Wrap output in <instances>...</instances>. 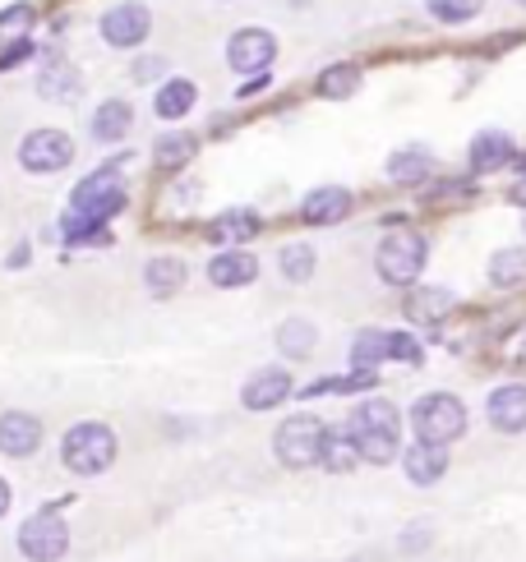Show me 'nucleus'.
Masks as SVG:
<instances>
[{
	"label": "nucleus",
	"instance_id": "f257e3e1",
	"mask_svg": "<svg viewBox=\"0 0 526 562\" xmlns=\"http://www.w3.org/2000/svg\"><path fill=\"white\" fill-rule=\"evenodd\" d=\"M398 429H402L398 406H392V401H379V397L361 401V406L351 411V424H346L361 461H375V466H388L398 457Z\"/></svg>",
	"mask_w": 526,
	"mask_h": 562
},
{
	"label": "nucleus",
	"instance_id": "f03ea898",
	"mask_svg": "<svg viewBox=\"0 0 526 562\" xmlns=\"http://www.w3.org/2000/svg\"><path fill=\"white\" fill-rule=\"evenodd\" d=\"M70 236H83L88 227H102L106 217H116L125 208V185H121V175L116 171H98V175H88L75 185L70 194Z\"/></svg>",
	"mask_w": 526,
	"mask_h": 562
},
{
	"label": "nucleus",
	"instance_id": "7ed1b4c3",
	"mask_svg": "<svg viewBox=\"0 0 526 562\" xmlns=\"http://www.w3.org/2000/svg\"><path fill=\"white\" fill-rule=\"evenodd\" d=\"M60 457H65V466H70L75 475H102V470L116 461V434L106 429V424H98V420L75 424V429L65 434V443H60Z\"/></svg>",
	"mask_w": 526,
	"mask_h": 562
},
{
	"label": "nucleus",
	"instance_id": "20e7f679",
	"mask_svg": "<svg viewBox=\"0 0 526 562\" xmlns=\"http://www.w3.org/2000/svg\"><path fill=\"white\" fill-rule=\"evenodd\" d=\"M323 438H328V424L319 415H291V420L277 424L273 452H277V461L287 470H305V466H319Z\"/></svg>",
	"mask_w": 526,
	"mask_h": 562
},
{
	"label": "nucleus",
	"instance_id": "39448f33",
	"mask_svg": "<svg viewBox=\"0 0 526 562\" xmlns=\"http://www.w3.org/2000/svg\"><path fill=\"white\" fill-rule=\"evenodd\" d=\"M411 424L425 443H453V438L467 434V406L453 392H430V397L415 401Z\"/></svg>",
	"mask_w": 526,
	"mask_h": 562
},
{
	"label": "nucleus",
	"instance_id": "423d86ee",
	"mask_svg": "<svg viewBox=\"0 0 526 562\" xmlns=\"http://www.w3.org/2000/svg\"><path fill=\"white\" fill-rule=\"evenodd\" d=\"M65 549H70V526L60 521L56 507H42L19 526V553L28 562H56L65 558Z\"/></svg>",
	"mask_w": 526,
	"mask_h": 562
},
{
	"label": "nucleus",
	"instance_id": "0eeeda50",
	"mask_svg": "<svg viewBox=\"0 0 526 562\" xmlns=\"http://www.w3.org/2000/svg\"><path fill=\"white\" fill-rule=\"evenodd\" d=\"M379 277L392 282V286H411L415 277H421V267H425V236H415V231H388L384 244H379Z\"/></svg>",
	"mask_w": 526,
	"mask_h": 562
},
{
	"label": "nucleus",
	"instance_id": "6e6552de",
	"mask_svg": "<svg viewBox=\"0 0 526 562\" xmlns=\"http://www.w3.org/2000/svg\"><path fill=\"white\" fill-rule=\"evenodd\" d=\"M70 157H75V144H70V134H60V129H33L28 139L19 144L24 171H60V167H70Z\"/></svg>",
	"mask_w": 526,
	"mask_h": 562
},
{
	"label": "nucleus",
	"instance_id": "1a4fd4ad",
	"mask_svg": "<svg viewBox=\"0 0 526 562\" xmlns=\"http://www.w3.org/2000/svg\"><path fill=\"white\" fill-rule=\"evenodd\" d=\"M273 56H277V37L268 28H240L227 47L231 70H240V74H263L273 65Z\"/></svg>",
	"mask_w": 526,
	"mask_h": 562
},
{
	"label": "nucleus",
	"instance_id": "9d476101",
	"mask_svg": "<svg viewBox=\"0 0 526 562\" xmlns=\"http://www.w3.org/2000/svg\"><path fill=\"white\" fill-rule=\"evenodd\" d=\"M148 28H152V14H148V5H139V0H125V5L102 14V37L112 42V47H139L148 37Z\"/></svg>",
	"mask_w": 526,
	"mask_h": 562
},
{
	"label": "nucleus",
	"instance_id": "9b49d317",
	"mask_svg": "<svg viewBox=\"0 0 526 562\" xmlns=\"http://www.w3.org/2000/svg\"><path fill=\"white\" fill-rule=\"evenodd\" d=\"M42 447V424L24 411H5L0 415V452L5 457H33Z\"/></svg>",
	"mask_w": 526,
	"mask_h": 562
},
{
	"label": "nucleus",
	"instance_id": "f8f14e48",
	"mask_svg": "<svg viewBox=\"0 0 526 562\" xmlns=\"http://www.w3.org/2000/svg\"><path fill=\"white\" fill-rule=\"evenodd\" d=\"M287 397H291V374L287 369H259L250 383H245V392H240L245 411H273Z\"/></svg>",
	"mask_w": 526,
	"mask_h": 562
},
{
	"label": "nucleus",
	"instance_id": "ddd939ff",
	"mask_svg": "<svg viewBox=\"0 0 526 562\" xmlns=\"http://www.w3.org/2000/svg\"><path fill=\"white\" fill-rule=\"evenodd\" d=\"M402 466H407V480H411V484H434V480L448 470V443H425V438H415V443L407 447Z\"/></svg>",
	"mask_w": 526,
	"mask_h": 562
},
{
	"label": "nucleus",
	"instance_id": "4468645a",
	"mask_svg": "<svg viewBox=\"0 0 526 562\" xmlns=\"http://www.w3.org/2000/svg\"><path fill=\"white\" fill-rule=\"evenodd\" d=\"M453 290L444 286H421V290H411V296L402 300V313L415 323V328H434L438 319H448V309H453Z\"/></svg>",
	"mask_w": 526,
	"mask_h": 562
},
{
	"label": "nucleus",
	"instance_id": "2eb2a0df",
	"mask_svg": "<svg viewBox=\"0 0 526 562\" xmlns=\"http://www.w3.org/2000/svg\"><path fill=\"white\" fill-rule=\"evenodd\" d=\"M259 277V259L245 254V250H227L208 263V282L222 286V290H236V286H250Z\"/></svg>",
	"mask_w": 526,
	"mask_h": 562
},
{
	"label": "nucleus",
	"instance_id": "dca6fc26",
	"mask_svg": "<svg viewBox=\"0 0 526 562\" xmlns=\"http://www.w3.org/2000/svg\"><path fill=\"white\" fill-rule=\"evenodd\" d=\"M490 420L503 434H522L526 429V383H508L490 397Z\"/></svg>",
	"mask_w": 526,
	"mask_h": 562
},
{
	"label": "nucleus",
	"instance_id": "f3484780",
	"mask_svg": "<svg viewBox=\"0 0 526 562\" xmlns=\"http://www.w3.org/2000/svg\"><path fill=\"white\" fill-rule=\"evenodd\" d=\"M351 213V194L342 185H323L315 194H305V204H300V217L305 221H315V227H328V221H342Z\"/></svg>",
	"mask_w": 526,
	"mask_h": 562
},
{
	"label": "nucleus",
	"instance_id": "a211bd4d",
	"mask_svg": "<svg viewBox=\"0 0 526 562\" xmlns=\"http://www.w3.org/2000/svg\"><path fill=\"white\" fill-rule=\"evenodd\" d=\"M513 162V139L503 129H485V134H476V144H471V171L476 175H490L499 167H508Z\"/></svg>",
	"mask_w": 526,
	"mask_h": 562
},
{
	"label": "nucleus",
	"instance_id": "6ab92c4d",
	"mask_svg": "<svg viewBox=\"0 0 526 562\" xmlns=\"http://www.w3.org/2000/svg\"><path fill=\"white\" fill-rule=\"evenodd\" d=\"M37 93L52 98V102H70V98L83 93V79L65 60H47V65H42V74H37Z\"/></svg>",
	"mask_w": 526,
	"mask_h": 562
},
{
	"label": "nucleus",
	"instance_id": "aec40b11",
	"mask_svg": "<svg viewBox=\"0 0 526 562\" xmlns=\"http://www.w3.org/2000/svg\"><path fill=\"white\" fill-rule=\"evenodd\" d=\"M129 125H135V111H129V102H102L98 106V116H93V134L102 144H121L125 134H129Z\"/></svg>",
	"mask_w": 526,
	"mask_h": 562
},
{
	"label": "nucleus",
	"instance_id": "412c9836",
	"mask_svg": "<svg viewBox=\"0 0 526 562\" xmlns=\"http://www.w3.org/2000/svg\"><path fill=\"white\" fill-rule=\"evenodd\" d=\"M144 282H148V290L158 300H167V296H175V290L185 286V263L181 259H171V254H162V259H152L148 267H144Z\"/></svg>",
	"mask_w": 526,
	"mask_h": 562
},
{
	"label": "nucleus",
	"instance_id": "4be33fe9",
	"mask_svg": "<svg viewBox=\"0 0 526 562\" xmlns=\"http://www.w3.org/2000/svg\"><path fill=\"white\" fill-rule=\"evenodd\" d=\"M194 102H199V88H194L190 79H171V83H162V93H158V116L162 121H181V116H190Z\"/></svg>",
	"mask_w": 526,
	"mask_h": 562
},
{
	"label": "nucleus",
	"instance_id": "5701e85b",
	"mask_svg": "<svg viewBox=\"0 0 526 562\" xmlns=\"http://www.w3.org/2000/svg\"><path fill=\"white\" fill-rule=\"evenodd\" d=\"M388 359V332H361L356 342H351V365H356L361 374H375V365H384Z\"/></svg>",
	"mask_w": 526,
	"mask_h": 562
},
{
	"label": "nucleus",
	"instance_id": "b1692460",
	"mask_svg": "<svg viewBox=\"0 0 526 562\" xmlns=\"http://www.w3.org/2000/svg\"><path fill=\"white\" fill-rule=\"evenodd\" d=\"M434 171V157L430 152H398L388 162V180L392 185H421V180H430Z\"/></svg>",
	"mask_w": 526,
	"mask_h": 562
},
{
	"label": "nucleus",
	"instance_id": "393cba45",
	"mask_svg": "<svg viewBox=\"0 0 526 562\" xmlns=\"http://www.w3.org/2000/svg\"><path fill=\"white\" fill-rule=\"evenodd\" d=\"M361 461V452H356V443H351V434H328L323 438V452H319V466L323 470H333V475H346L351 466Z\"/></svg>",
	"mask_w": 526,
	"mask_h": 562
},
{
	"label": "nucleus",
	"instance_id": "a878e982",
	"mask_svg": "<svg viewBox=\"0 0 526 562\" xmlns=\"http://www.w3.org/2000/svg\"><path fill=\"white\" fill-rule=\"evenodd\" d=\"M315 342H319V332H315V323H305V319H287L277 328V346H282V355H310L315 351Z\"/></svg>",
	"mask_w": 526,
	"mask_h": 562
},
{
	"label": "nucleus",
	"instance_id": "bb28decb",
	"mask_svg": "<svg viewBox=\"0 0 526 562\" xmlns=\"http://www.w3.org/2000/svg\"><path fill=\"white\" fill-rule=\"evenodd\" d=\"M259 231V217L250 208H236V213H222L213 221V240H250Z\"/></svg>",
	"mask_w": 526,
	"mask_h": 562
},
{
	"label": "nucleus",
	"instance_id": "cd10ccee",
	"mask_svg": "<svg viewBox=\"0 0 526 562\" xmlns=\"http://www.w3.org/2000/svg\"><path fill=\"white\" fill-rule=\"evenodd\" d=\"M361 88V70L356 65H333V70L319 74V93L323 98H351Z\"/></svg>",
	"mask_w": 526,
	"mask_h": 562
},
{
	"label": "nucleus",
	"instance_id": "c85d7f7f",
	"mask_svg": "<svg viewBox=\"0 0 526 562\" xmlns=\"http://www.w3.org/2000/svg\"><path fill=\"white\" fill-rule=\"evenodd\" d=\"M526 277V254L522 250H499L490 259V282L494 286H517Z\"/></svg>",
	"mask_w": 526,
	"mask_h": 562
},
{
	"label": "nucleus",
	"instance_id": "c756f323",
	"mask_svg": "<svg viewBox=\"0 0 526 562\" xmlns=\"http://www.w3.org/2000/svg\"><path fill=\"white\" fill-rule=\"evenodd\" d=\"M282 273H287V282H310L315 277V250L310 244H287V250H282Z\"/></svg>",
	"mask_w": 526,
	"mask_h": 562
},
{
	"label": "nucleus",
	"instance_id": "7c9ffc66",
	"mask_svg": "<svg viewBox=\"0 0 526 562\" xmlns=\"http://www.w3.org/2000/svg\"><path fill=\"white\" fill-rule=\"evenodd\" d=\"M485 10V0H430V14L444 19V24H467Z\"/></svg>",
	"mask_w": 526,
	"mask_h": 562
},
{
	"label": "nucleus",
	"instance_id": "2f4dec72",
	"mask_svg": "<svg viewBox=\"0 0 526 562\" xmlns=\"http://www.w3.org/2000/svg\"><path fill=\"white\" fill-rule=\"evenodd\" d=\"M388 355H392V359H402V365H421V359H425L421 342H415L411 332H392V336H388Z\"/></svg>",
	"mask_w": 526,
	"mask_h": 562
},
{
	"label": "nucleus",
	"instance_id": "473e14b6",
	"mask_svg": "<svg viewBox=\"0 0 526 562\" xmlns=\"http://www.w3.org/2000/svg\"><path fill=\"white\" fill-rule=\"evenodd\" d=\"M33 28V5H10L0 14V37H24Z\"/></svg>",
	"mask_w": 526,
	"mask_h": 562
},
{
	"label": "nucleus",
	"instance_id": "72a5a7b5",
	"mask_svg": "<svg viewBox=\"0 0 526 562\" xmlns=\"http://www.w3.org/2000/svg\"><path fill=\"white\" fill-rule=\"evenodd\" d=\"M185 157H194V139L190 134H167L162 139V148H158V162H185Z\"/></svg>",
	"mask_w": 526,
	"mask_h": 562
},
{
	"label": "nucleus",
	"instance_id": "f704fd0d",
	"mask_svg": "<svg viewBox=\"0 0 526 562\" xmlns=\"http://www.w3.org/2000/svg\"><path fill=\"white\" fill-rule=\"evenodd\" d=\"M28 56H33V42H24V37H19L14 47H10L5 56H0V70H14V65H19V60H28Z\"/></svg>",
	"mask_w": 526,
	"mask_h": 562
},
{
	"label": "nucleus",
	"instance_id": "c9c22d12",
	"mask_svg": "<svg viewBox=\"0 0 526 562\" xmlns=\"http://www.w3.org/2000/svg\"><path fill=\"white\" fill-rule=\"evenodd\" d=\"M162 70H167V60L152 56V60H139V65H135V79H139V83H152V79H158Z\"/></svg>",
	"mask_w": 526,
	"mask_h": 562
},
{
	"label": "nucleus",
	"instance_id": "e433bc0d",
	"mask_svg": "<svg viewBox=\"0 0 526 562\" xmlns=\"http://www.w3.org/2000/svg\"><path fill=\"white\" fill-rule=\"evenodd\" d=\"M503 351H508L513 359H522V365H526V328H517V332L508 336V346H503Z\"/></svg>",
	"mask_w": 526,
	"mask_h": 562
},
{
	"label": "nucleus",
	"instance_id": "4c0bfd02",
	"mask_svg": "<svg viewBox=\"0 0 526 562\" xmlns=\"http://www.w3.org/2000/svg\"><path fill=\"white\" fill-rule=\"evenodd\" d=\"M508 198H513V204H522V208H526V175H522V180H517V185L508 190Z\"/></svg>",
	"mask_w": 526,
	"mask_h": 562
},
{
	"label": "nucleus",
	"instance_id": "58836bf2",
	"mask_svg": "<svg viewBox=\"0 0 526 562\" xmlns=\"http://www.w3.org/2000/svg\"><path fill=\"white\" fill-rule=\"evenodd\" d=\"M10 498H14V493H10V484H5V480H0V516H5V512H10Z\"/></svg>",
	"mask_w": 526,
	"mask_h": 562
},
{
	"label": "nucleus",
	"instance_id": "ea45409f",
	"mask_svg": "<svg viewBox=\"0 0 526 562\" xmlns=\"http://www.w3.org/2000/svg\"><path fill=\"white\" fill-rule=\"evenodd\" d=\"M522 5H526V0H522Z\"/></svg>",
	"mask_w": 526,
	"mask_h": 562
}]
</instances>
